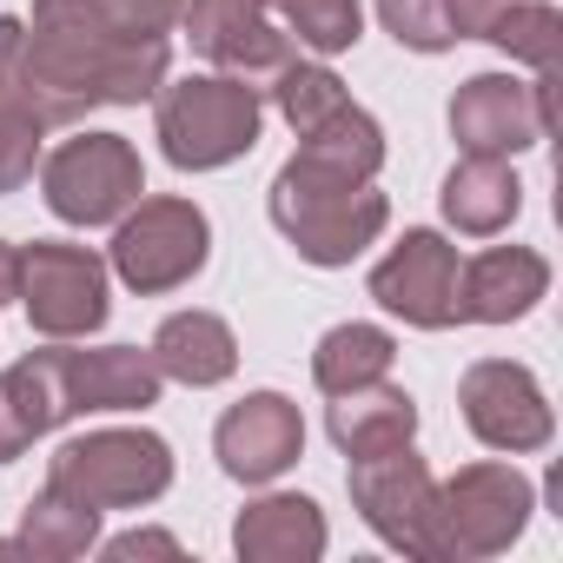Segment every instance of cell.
I'll return each mask as SVG.
<instances>
[{
	"mask_svg": "<svg viewBox=\"0 0 563 563\" xmlns=\"http://www.w3.org/2000/svg\"><path fill=\"white\" fill-rule=\"evenodd\" d=\"M21 67L34 107L54 126H74L93 107H140L166 87L173 47L153 34L113 27L93 0H34V21L21 34Z\"/></svg>",
	"mask_w": 563,
	"mask_h": 563,
	"instance_id": "1",
	"label": "cell"
},
{
	"mask_svg": "<svg viewBox=\"0 0 563 563\" xmlns=\"http://www.w3.org/2000/svg\"><path fill=\"white\" fill-rule=\"evenodd\" d=\"M265 206H272V225L292 239V252L306 265H325V272L352 265L391 225V199L372 179H352V173L319 166L306 153H292L286 166H278Z\"/></svg>",
	"mask_w": 563,
	"mask_h": 563,
	"instance_id": "2",
	"label": "cell"
},
{
	"mask_svg": "<svg viewBox=\"0 0 563 563\" xmlns=\"http://www.w3.org/2000/svg\"><path fill=\"white\" fill-rule=\"evenodd\" d=\"M153 126H159V153L179 173H219L232 159H245L258 146L265 126V100L252 80L232 74H186L173 87L153 93Z\"/></svg>",
	"mask_w": 563,
	"mask_h": 563,
	"instance_id": "3",
	"label": "cell"
},
{
	"mask_svg": "<svg viewBox=\"0 0 563 563\" xmlns=\"http://www.w3.org/2000/svg\"><path fill=\"white\" fill-rule=\"evenodd\" d=\"M206 258H212V225L192 199L159 192V199H133L113 219V272L140 299L179 292L186 278L206 272Z\"/></svg>",
	"mask_w": 563,
	"mask_h": 563,
	"instance_id": "4",
	"label": "cell"
},
{
	"mask_svg": "<svg viewBox=\"0 0 563 563\" xmlns=\"http://www.w3.org/2000/svg\"><path fill=\"white\" fill-rule=\"evenodd\" d=\"M47 484L93 510H140L173 490V444L159 431H87L47 457Z\"/></svg>",
	"mask_w": 563,
	"mask_h": 563,
	"instance_id": "5",
	"label": "cell"
},
{
	"mask_svg": "<svg viewBox=\"0 0 563 563\" xmlns=\"http://www.w3.org/2000/svg\"><path fill=\"white\" fill-rule=\"evenodd\" d=\"M345 490H352V510L372 523L378 543H391V550H405V556H424V563H444V537H438V477L424 471V457H418L411 444L378 451V457H352Z\"/></svg>",
	"mask_w": 563,
	"mask_h": 563,
	"instance_id": "6",
	"label": "cell"
},
{
	"mask_svg": "<svg viewBox=\"0 0 563 563\" xmlns=\"http://www.w3.org/2000/svg\"><path fill=\"white\" fill-rule=\"evenodd\" d=\"M41 192L67 225H113L146 192V166L126 133H74L41 159Z\"/></svg>",
	"mask_w": 563,
	"mask_h": 563,
	"instance_id": "7",
	"label": "cell"
},
{
	"mask_svg": "<svg viewBox=\"0 0 563 563\" xmlns=\"http://www.w3.org/2000/svg\"><path fill=\"white\" fill-rule=\"evenodd\" d=\"M54 418H87V411H146L166 391V372L153 365V352L140 345H100V352H74L67 339H54L47 352H27Z\"/></svg>",
	"mask_w": 563,
	"mask_h": 563,
	"instance_id": "8",
	"label": "cell"
},
{
	"mask_svg": "<svg viewBox=\"0 0 563 563\" xmlns=\"http://www.w3.org/2000/svg\"><path fill=\"white\" fill-rule=\"evenodd\" d=\"M537 510V484L517 464H464L457 477L438 484V537H444V563H471V556H497L523 537Z\"/></svg>",
	"mask_w": 563,
	"mask_h": 563,
	"instance_id": "9",
	"label": "cell"
},
{
	"mask_svg": "<svg viewBox=\"0 0 563 563\" xmlns=\"http://www.w3.org/2000/svg\"><path fill=\"white\" fill-rule=\"evenodd\" d=\"M34 319L41 339H87L107 325L113 299H107V258L67 239H34L21 245V292H14Z\"/></svg>",
	"mask_w": 563,
	"mask_h": 563,
	"instance_id": "10",
	"label": "cell"
},
{
	"mask_svg": "<svg viewBox=\"0 0 563 563\" xmlns=\"http://www.w3.org/2000/svg\"><path fill=\"white\" fill-rule=\"evenodd\" d=\"M451 140L464 153H497V159H517L530 146L550 140V120H556V74H537V80H517V74H471L457 93H451Z\"/></svg>",
	"mask_w": 563,
	"mask_h": 563,
	"instance_id": "11",
	"label": "cell"
},
{
	"mask_svg": "<svg viewBox=\"0 0 563 563\" xmlns=\"http://www.w3.org/2000/svg\"><path fill=\"white\" fill-rule=\"evenodd\" d=\"M457 411H464V424H471L477 444L510 451V457H530V451H543L556 438V411H550L537 372L517 365V358H477V365H464Z\"/></svg>",
	"mask_w": 563,
	"mask_h": 563,
	"instance_id": "12",
	"label": "cell"
},
{
	"mask_svg": "<svg viewBox=\"0 0 563 563\" xmlns=\"http://www.w3.org/2000/svg\"><path fill=\"white\" fill-rule=\"evenodd\" d=\"M457 245L444 239V232H431V225H411L378 265H372V299L391 312V319H405V325H418V332H451L457 325Z\"/></svg>",
	"mask_w": 563,
	"mask_h": 563,
	"instance_id": "13",
	"label": "cell"
},
{
	"mask_svg": "<svg viewBox=\"0 0 563 563\" xmlns=\"http://www.w3.org/2000/svg\"><path fill=\"white\" fill-rule=\"evenodd\" d=\"M179 27H186V41H192L199 60H212L219 74L252 80V87L272 80L278 67L299 54V41L278 27L272 0H186Z\"/></svg>",
	"mask_w": 563,
	"mask_h": 563,
	"instance_id": "14",
	"label": "cell"
},
{
	"mask_svg": "<svg viewBox=\"0 0 563 563\" xmlns=\"http://www.w3.org/2000/svg\"><path fill=\"white\" fill-rule=\"evenodd\" d=\"M212 457L232 484H272L306 457V418L286 391H245L212 424Z\"/></svg>",
	"mask_w": 563,
	"mask_h": 563,
	"instance_id": "15",
	"label": "cell"
},
{
	"mask_svg": "<svg viewBox=\"0 0 563 563\" xmlns=\"http://www.w3.org/2000/svg\"><path fill=\"white\" fill-rule=\"evenodd\" d=\"M550 292V258L530 245H490L457 265V325H510L530 319Z\"/></svg>",
	"mask_w": 563,
	"mask_h": 563,
	"instance_id": "16",
	"label": "cell"
},
{
	"mask_svg": "<svg viewBox=\"0 0 563 563\" xmlns=\"http://www.w3.org/2000/svg\"><path fill=\"white\" fill-rule=\"evenodd\" d=\"M332 543L325 530V510L299 490H272V497H252L232 523V550L245 563H319Z\"/></svg>",
	"mask_w": 563,
	"mask_h": 563,
	"instance_id": "17",
	"label": "cell"
},
{
	"mask_svg": "<svg viewBox=\"0 0 563 563\" xmlns=\"http://www.w3.org/2000/svg\"><path fill=\"white\" fill-rule=\"evenodd\" d=\"M21 34H27V21H0V199L34 179L41 140H47V120H41L27 67H21Z\"/></svg>",
	"mask_w": 563,
	"mask_h": 563,
	"instance_id": "18",
	"label": "cell"
},
{
	"mask_svg": "<svg viewBox=\"0 0 563 563\" xmlns=\"http://www.w3.org/2000/svg\"><path fill=\"white\" fill-rule=\"evenodd\" d=\"M451 232L464 239H497L517 212H523V179L510 173V159L497 153H464L451 173H444V192H438Z\"/></svg>",
	"mask_w": 563,
	"mask_h": 563,
	"instance_id": "19",
	"label": "cell"
},
{
	"mask_svg": "<svg viewBox=\"0 0 563 563\" xmlns=\"http://www.w3.org/2000/svg\"><path fill=\"white\" fill-rule=\"evenodd\" d=\"M325 431L345 457H378V451H398L418 438V398L391 378H372L358 391H339L332 411H325Z\"/></svg>",
	"mask_w": 563,
	"mask_h": 563,
	"instance_id": "20",
	"label": "cell"
},
{
	"mask_svg": "<svg viewBox=\"0 0 563 563\" xmlns=\"http://www.w3.org/2000/svg\"><path fill=\"white\" fill-rule=\"evenodd\" d=\"M146 352L173 385H192V391H212L239 372V339L219 312H173Z\"/></svg>",
	"mask_w": 563,
	"mask_h": 563,
	"instance_id": "21",
	"label": "cell"
},
{
	"mask_svg": "<svg viewBox=\"0 0 563 563\" xmlns=\"http://www.w3.org/2000/svg\"><path fill=\"white\" fill-rule=\"evenodd\" d=\"M14 543H21V556H41V563H74V556H87V550L100 543V510H93V504H80L74 490L47 484V490L21 510Z\"/></svg>",
	"mask_w": 563,
	"mask_h": 563,
	"instance_id": "22",
	"label": "cell"
},
{
	"mask_svg": "<svg viewBox=\"0 0 563 563\" xmlns=\"http://www.w3.org/2000/svg\"><path fill=\"white\" fill-rule=\"evenodd\" d=\"M391 358H398V339L385 332V325H332L325 339H319V352H312V385L325 391V398H339V391H358V385H372V378H391Z\"/></svg>",
	"mask_w": 563,
	"mask_h": 563,
	"instance_id": "23",
	"label": "cell"
},
{
	"mask_svg": "<svg viewBox=\"0 0 563 563\" xmlns=\"http://www.w3.org/2000/svg\"><path fill=\"white\" fill-rule=\"evenodd\" d=\"M299 153L319 159V166H339L352 179H378V166H385V126L358 100H345L339 113H325L319 126L299 133Z\"/></svg>",
	"mask_w": 563,
	"mask_h": 563,
	"instance_id": "24",
	"label": "cell"
},
{
	"mask_svg": "<svg viewBox=\"0 0 563 563\" xmlns=\"http://www.w3.org/2000/svg\"><path fill=\"white\" fill-rule=\"evenodd\" d=\"M47 431H60V418L47 405V385H41L34 358H14L8 372H0V464H14Z\"/></svg>",
	"mask_w": 563,
	"mask_h": 563,
	"instance_id": "25",
	"label": "cell"
},
{
	"mask_svg": "<svg viewBox=\"0 0 563 563\" xmlns=\"http://www.w3.org/2000/svg\"><path fill=\"white\" fill-rule=\"evenodd\" d=\"M272 14L306 54H352L365 34L358 0H272Z\"/></svg>",
	"mask_w": 563,
	"mask_h": 563,
	"instance_id": "26",
	"label": "cell"
},
{
	"mask_svg": "<svg viewBox=\"0 0 563 563\" xmlns=\"http://www.w3.org/2000/svg\"><path fill=\"white\" fill-rule=\"evenodd\" d=\"M484 41H490V47H504L510 60L537 67V74H556V41H563V21H556L550 0H510V8L490 21V34H484Z\"/></svg>",
	"mask_w": 563,
	"mask_h": 563,
	"instance_id": "27",
	"label": "cell"
},
{
	"mask_svg": "<svg viewBox=\"0 0 563 563\" xmlns=\"http://www.w3.org/2000/svg\"><path fill=\"white\" fill-rule=\"evenodd\" d=\"M378 21H385V34H391L398 47H411V54H444V47H457L444 0H378Z\"/></svg>",
	"mask_w": 563,
	"mask_h": 563,
	"instance_id": "28",
	"label": "cell"
},
{
	"mask_svg": "<svg viewBox=\"0 0 563 563\" xmlns=\"http://www.w3.org/2000/svg\"><path fill=\"white\" fill-rule=\"evenodd\" d=\"M100 556H113V563H133V556H179V537H166V530H126V537L100 543Z\"/></svg>",
	"mask_w": 563,
	"mask_h": 563,
	"instance_id": "29",
	"label": "cell"
},
{
	"mask_svg": "<svg viewBox=\"0 0 563 563\" xmlns=\"http://www.w3.org/2000/svg\"><path fill=\"white\" fill-rule=\"evenodd\" d=\"M444 8H451V34H457V41H484L490 21L510 8V0H444Z\"/></svg>",
	"mask_w": 563,
	"mask_h": 563,
	"instance_id": "30",
	"label": "cell"
},
{
	"mask_svg": "<svg viewBox=\"0 0 563 563\" xmlns=\"http://www.w3.org/2000/svg\"><path fill=\"white\" fill-rule=\"evenodd\" d=\"M14 292H21V245L0 239V306H8Z\"/></svg>",
	"mask_w": 563,
	"mask_h": 563,
	"instance_id": "31",
	"label": "cell"
}]
</instances>
